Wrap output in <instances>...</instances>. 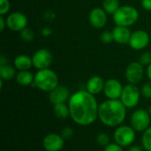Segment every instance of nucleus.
I'll return each mask as SVG.
<instances>
[{
  "mask_svg": "<svg viewBox=\"0 0 151 151\" xmlns=\"http://www.w3.org/2000/svg\"><path fill=\"white\" fill-rule=\"evenodd\" d=\"M68 106L71 119L79 126H90L98 119L97 100L87 90H79L72 94L68 100Z\"/></svg>",
  "mask_w": 151,
  "mask_h": 151,
  "instance_id": "obj_1",
  "label": "nucleus"
},
{
  "mask_svg": "<svg viewBox=\"0 0 151 151\" xmlns=\"http://www.w3.org/2000/svg\"><path fill=\"white\" fill-rule=\"evenodd\" d=\"M127 117V108L119 99H108L99 104L98 119L106 127H118Z\"/></svg>",
  "mask_w": 151,
  "mask_h": 151,
  "instance_id": "obj_2",
  "label": "nucleus"
},
{
  "mask_svg": "<svg viewBox=\"0 0 151 151\" xmlns=\"http://www.w3.org/2000/svg\"><path fill=\"white\" fill-rule=\"evenodd\" d=\"M33 85L41 91L50 93L58 86V77L57 73L50 68L38 70L35 75Z\"/></svg>",
  "mask_w": 151,
  "mask_h": 151,
  "instance_id": "obj_3",
  "label": "nucleus"
},
{
  "mask_svg": "<svg viewBox=\"0 0 151 151\" xmlns=\"http://www.w3.org/2000/svg\"><path fill=\"white\" fill-rule=\"evenodd\" d=\"M116 26L130 27L135 24L139 19V12L132 5H122L112 15Z\"/></svg>",
  "mask_w": 151,
  "mask_h": 151,
  "instance_id": "obj_4",
  "label": "nucleus"
},
{
  "mask_svg": "<svg viewBox=\"0 0 151 151\" xmlns=\"http://www.w3.org/2000/svg\"><path fill=\"white\" fill-rule=\"evenodd\" d=\"M135 130L131 126L121 125L118 127L114 132L113 138L117 144L120 145L122 148L130 147L135 141L136 134Z\"/></svg>",
  "mask_w": 151,
  "mask_h": 151,
  "instance_id": "obj_5",
  "label": "nucleus"
},
{
  "mask_svg": "<svg viewBox=\"0 0 151 151\" xmlns=\"http://www.w3.org/2000/svg\"><path fill=\"white\" fill-rule=\"evenodd\" d=\"M141 90L134 84H127L123 88L119 100L127 109L134 108L138 105L141 99Z\"/></svg>",
  "mask_w": 151,
  "mask_h": 151,
  "instance_id": "obj_6",
  "label": "nucleus"
},
{
  "mask_svg": "<svg viewBox=\"0 0 151 151\" xmlns=\"http://www.w3.org/2000/svg\"><path fill=\"white\" fill-rule=\"evenodd\" d=\"M130 124L136 132L143 133L150 126V114L144 109H138L132 113Z\"/></svg>",
  "mask_w": 151,
  "mask_h": 151,
  "instance_id": "obj_7",
  "label": "nucleus"
},
{
  "mask_svg": "<svg viewBox=\"0 0 151 151\" xmlns=\"http://www.w3.org/2000/svg\"><path fill=\"white\" fill-rule=\"evenodd\" d=\"M6 19V27L14 32H20L27 27V17L20 12H14L10 13Z\"/></svg>",
  "mask_w": 151,
  "mask_h": 151,
  "instance_id": "obj_8",
  "label": "nucleus"
},
{
  "mask_svg": "<svg viewBox=\"0 0 151 151\" xmlns=\"http://www.w3.org/2000/svg\"><path fill=\"white\" fill-rule=\"evenodd\" d=\"M33 66L37 70L50 68L52 63V54L48 49H39L32 56Z\"/></svg>",
  "mask_w": 151,
  "mask_h": 151,
  "instance_id": "obj_9",
  "label": "nucleus"
},
{
  "mask_svg": "<svg viewBox=\"0 0 151 151\" xmlns=\"http://www.w3.org/2000/svg\"><path fill=\"white\" fill-rule=\"evenodd\" d=\"M144 69L143 65L138 62L130 63L125 72V77L130 84H137L143 79Z\"/></svg>",
  "mask_w": 151,
  "mask_h": 151,
  "instance_id": "obj_10",
  "label": "nucleus"
},
{
  "mask_svg": "<svg viewBox=\"0 0 151 151\" xmlns=\"http://www.w3.org/2000/svg\"><path fill=\"white\" fill-rule=\"evenodd\" d=\"M150 42V37L145 30H136L132 33L129 45L134 50H141L148 47Z\"/></svg>",
  "mask_w": 151,
  "mask_h": 151,
  "instance_id": "obj_11",
  "label": "nucleus"
},
{
  "mask_svg": "<svg viewBox=\"0 0 151 151\" xmlns=\"http://www.w3.org/2000/svg\"><path fill=\"white\" fill-rule=\"evenodd\" d=\"M123 86L117 79H109L104 83V94L108 99H119L123 91Z\"/></svg>",
  "mask_w": 151,
  "mask_h": 151,
  "instance_id": "obj_12",
  "label": "nucleus"
},
{
  "mask_svg": "<svg viewBox=\"0 0 151 151\" xmlns=\"http://www.w3.org/2000/svg\"><path fill=\"white\" fill-rule=\"evenodd\" d=\"M65 145V139L61 134L51 133L42 140V147L46 151H60Z\"/></svg>",
  "mask_w": 151,
  "mask_h": 151,
  "instance_id": "obj_13",
  "label": "nucleus"
},
{
  "mask_svg": "<svg viewBox=\"0 0 151 151\" xmlns=\"http://www.w3.org/2000/svg\"><path fill=\"white\" fill-rule=\"evenodd\" d=\"M70 96V90L65 85H58L49 94V99L53 105L65 103L69 100Z\"/></svg>",
  "mask_w": 151,
  "mask_h": 151,
  "instance_id": "obj_14",
  "label": "nucleus"
},
{
  "mask_svg": "<svg viewBox=\"0 0 151 151\" xmlns=\"http://www.w3.org/2000/svg\"><path fill=\"white\" fill-rule=\"evenodd\" d=\"M107 13L103 8L96 7L92 9L88 15L89 23L95 28H103L107 23Z\"/></svg>",
  "mask_w": 151,
  "mask_h": 151,
  "instance_id": "obj_15",
  "label": "nucleus"
},
{
  "mask_svg": "<svg viewBox=\"0 0 151 151\" xmlns=\"http://www.w3.org/2000/svg\"><path fill=\"white\" fill-rule=\"evenodd\" d=\"M104 83L105 81L103 80L102 77L98 75H94L88 80L86 83V90L94 96L98 95L104 91Z\"/></svg>",
  "mask_w": 151,
  "mask_h": 151,
  "instance_id": "obj_16",
  "label": "nucleus"
},
{
  "mask_svg": "<svg viewBox=\"0 0 151 151\" xmlns=\"http://www.w3.org/2000/svg\"><path fill=\"white\" fill-rule=\"evenodd\" d=\"M112 34H113L114 42L123 45L129 43V40L132 35L128 27H121V26H116L112 30Z\"/></svg>",
  "mask_w": 151,
  "mask_h": 151,
  "instance_id": "obj_17",
  "label": "nucleus"
},
{
  "mask_svg": "<svg viewBox=\"0 0 151 151\" xmlns=\"http://www.w3.org/2000/svg\"><path fill=\"white\" fill-rule=\"evenodd\" d=\"M33 66L32 58L26 54H21L14 58V67L19 71L29 70Z\"/></svg>",
  "mask_w": 151,
  "mask_h": 151,
  "instance_id": "obj_18",
  "label": "nucleus"
},
{
  "mask_svg": "<svg viewBox=\"0 0 151 151\" xmlns=\"http://www.w3.org/2000/svg\"><path fill=\"white\" fill-rule=\"evenodd\" d=\"M16 81L19 85L23 86V87H27V86H30L34 84V81H35V75L29 72L28 70L26 71H19L16 74Z\"/></svg>",
  "mask_w": 151,
  "mask_h": 151,
  "instance_id": "obj_19",
  "label": "nucleus"
},
{
  "mask_svg": "<svg viewBox=\"0 0 151 151\" xmlns=\"http://www.w3.org/2000/svg\"><path fill=\"white\" fill-rule=\"evenodd\" d=\"M16 68L11 65H0V78L4 81H10L16 77Z\"/></svg>",
  "mask_w": 151,
  "mask_h": 151,
  "instance_id": "obj_20",
  "label": "nucleus"
},
{
  "mask_svg": "<svg viewBox=\"0 0 151 151\" xmlns=\"http://www.w3.org/2000/svg\"><path fill=\"white\" fill-rule=\"evenodd\" d=\"M53 111H54L55 116L60 119H66L68 117H70L69 106H68V104L66 105L65 103L54 104Z\"/></svg>",
  "mask_w": 151,
  "mask_h": 151,
  "instance_id": "obj_21",
  "label": "nucleus"
},
{
  "mask_svg": "<svg viewBox=\"0 0 151 151\" xmlns=\"http://www.w3.org/2000/svg\"><path fill=\"white\" fill-rule=\"evenodd\" d=\"M119 7H120L119 0H104L103 1V9L106 12L107 14L113 15Z\"/></svg>",
  "mask_w": 151,
  "mask_h": 151,
  "instance_id": "obj_22",
  "label": "nucleus"
},
{
  "mask_svg": "<svg viewBox=\"0 0 151 151\" xmlns=\"http://www.w3.org/2000/svg\"><path fill=\"white\" fill-rule=\"evenodd\" d=\"M142 145L144 150L151 151V127L143 132L142 137Z\"/></svg>",
  "mask_w": 151,
  "mask_h": 151,
  "instance_id": "obj_23",
  "label": "nucleus"
},
{
  "mask_svg": "<svg viewBox=\"0 0 151 151\" xmlns=\"http://www.w3.org/2000/svg\"><path fill=\"white\" fill-rule=\"evenodd\" d=\"M19 36L23 41H25L27 42H30L35 38V33L31 28L27 27L19 32Z\"/></svg>",
  "mask_w": 151,
  "mask_h": 151,
  "instance_id": "obj_24",
  "label": "nucleus"
},
{
  "mask_svg": "<svg viewBox=\"0 0 151 151\" xmlns=\"http://www.w3.org/2000/svg\"><path fill=\"white\" fill-rule=\"evenodd\" d=\"M96 140V143L98 145H100L101 147H104V148L111 143L110 142V136L105 133L98 134Z\"/></svg>",
  "mask_w": 151,
  "mask_h": 151,
  "instance_id": "obj_25",
  "label": "nucleus"
},
{
  "mask_svg": "<svg viewBox=\"0 0 151 151\" xmlns=\"http://www.w3.org/2000/svg\"><path fill=\"white\" fill-rule=\"evenodd\" d=\"M100 39H101V42H102L104 44H110V43H111V42L114 41L112 31H108V30L104 31V32L101 34Z\"/></svg>",
  "mask_w": 151,
  "mask_h": 151,
  "instance_id": "obj_26",
  "label": "nucleus"
},
{
  "mask_svg": "<svg viewBox=\"0 0 151 151\" xmlns=\"http://www.w3.org/2000/svg\"><path fill=\"white\" fill-rule=\"evenodd\" d=\"M141 93L142 96L147 99H150L151 98V81H148L146 83H144L141 89Z\"/></svg>",
  "mask_w": 151,
  "mask_h": 151,
  "instance_id": "obj_27",
  "label": "nucleus"
},
{
  "mask_svg": "<svg viewBox=\"0 0 151 151\" xmlns=\"http://www.w3.org/2000/svg\"><path fill=\"white\" fill-rule=\"evenodd\" d=\"M139 62H140L143 66H144V65H146V66L150 65L151 64V52H150V51L143 52V53L141 55L140 58H139Z\"/></svg>",
  "mask_w": 151,
  "mask_h": 151,
  "instance_id": "obj_28",
  "label": "nucleus"
},
{
  "mask_svg": "<svg viewBox=\"0 0 151 151\" xmlns=\"http://www.w3.org/2000/svg\"><path fill=\"white\" fill-rule=\"evenodd\" d=\"M11 8V4L9 0H0V15H5Z\"/></svg>",
  "mask_w": 151,
  "mask_h": 151,
  "instance_id": "obj_29",
  "label": "nucleus"
},
{
  "mask_svg": "<svg viewBox=\"0 0 151 151\" xmlns=\"http://www.w3.org/2000/svg\"><path fill=\"white\" fill-rule=\"evenodd\" d=\"M73 134H74V131L72 127H66L65 128H63L62 132H61V135L62 137L65 139V140H68V139H71L73 136Z\"/></svg>",
  "mask_w": 151,
  "mask_h": 151,
  "instance_id": "obj_30",
  "label": "nucleus"
},
{
  "mask_svg": "<svg viewBox=\"0 0 151 151\" xmlns=\"http://www.w3.org/2000/svg\"><path fill=\"white\" fill-rule=\"evenodd\" d=\"M104 151H123V148L120 145L114 142V143H110L109 145H107L104 148Z\"/></svg>",
  "mask_w": 151,
  "mask_h": 151,
  "instance_id": "obj_31",
  "label": "nucleus"
},
{
  "mask_svg": "<svg viewBox=\"0 0 151 151\" xmlns=\"http://www.w3.org/2000/svg\"><path fill=\"white\" fill-rule=\"evenodd\" d=\"M141 4L144 10L151 12V0H142Z\"/></svg>",
  "mask_w": 151,
  "mask_h": 151,
  "instance_id": "obj_32",
  "label": "nucleus"
},
{
  "mask_svg": "<svg viewBox=\"0 0 151 151\" xmlns=\"http://www.w3.org/2000/svg\"><path fill=\"white\" fill-rule=\"evenodd\" d=\"M41 33H42V35L43 36L47 37V36H49V35H50L52 34V30H51V28L50 27H43L42 29Z\"/></svg>",
  "mask_w": 151,
  "mask_h": 151,
  "instance_id": "obj_33",
  "label": "nucleus"
},
{
  "mask_svg": "<svg viewBox=\"0 0 151 151\" xmlns=\"http://www.w3.org/2000/svg\"><path fill=\"white\" fill-rule=\"evenodd\" d=\"M6 25V19H4V16H0V31L3 32L5 28Z\"/></svg>",
  "mask_w": 151,
  "mask_h": 151,
  "instance_id": "obj_34",
  "label": "nucleus"
},
{
  "mask_svg": "<svg viewBox=\"0 0 151 151\" xmlns=\"http://www.w3.org/2000/svg\"><path fill=\"white\" fill-rule=\"evenodd\" d=\"M127 151H143V149H142V147L137 146V145H132L129 147Z\"/></svg>",
  "mask_w": 151,
  "mask_h": 151,
  "instance_id": "obj_35",
  "label": "nucleus"
},
{
  "mask_svg": "<svg viewBox=\"0 0 151 151\" xmlns=\"http://www.w3.org/2000/svg\"><path fill=\"white\" fill-rule=\"evenodd\" d=\"M146 73H147V76L150 80V81H151V64L150 65L147 66V70H146Z\"/></svg>",
  "mask_w": 151,
  "mask_h": 151,
  "instance_id": "obj_36",
  "label": "nucleus"
},
{
  "mask_svg": "<svg viewBox=\"0 0 151 151\" xmlns=\"http://www.w3.org/2000/svg\"><path fill=\"white\" fill-rule=\"evenodd\" d=\"M8 63L7 59L5 58L4 56H1L0 57V65H6Z\"/></svg>",
  "mask_w": 151,
  "mask_h": 151,
  "instance_id": "obj_37",
  "label": "nucleus"
},
{
  "mask_svg": "<svg viewBox=\"0 0 151 151\" xmlns=\"http://www.w3.org/2000/svg\"><path fill=\"white\" fill-rule=\"evenodd\" d=\"M148 111H149V113L150 114V116H151V104H150V105L149 109H148Z\"/></svg>",
  "mask_w": 151,
  "mask_h": 151,
  "instance_id": "obj_38",
  "label": "nucleus"
}]
</instances>
